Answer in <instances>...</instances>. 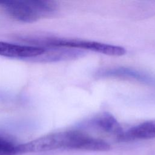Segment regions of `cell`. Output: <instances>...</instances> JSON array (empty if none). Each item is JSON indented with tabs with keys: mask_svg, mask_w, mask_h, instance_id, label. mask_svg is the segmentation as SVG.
Wrapping results in <instances>:
<instances>
[{
	"mask_svg": "<svg viewBox=\"0 0 155 155\" xmlns=\"http://www.w3.org/2000/svg\"><path fill=\"white\" fill-rule=\"evenodd\" d=\"M59 149L107 151L111 149V146L102 139L92 137L78 130L50 133L27 143L18 145L19 154Z\"/></svg>",
	"mask_w": 155,
	"mask_h": 155,
	"instance_id": "1",
	"label": "cell"
},
{
	"mask_svg": "<svg viewBox=\"0 0 155 155\" xmlns=\"http://www.w3.org/2000/svg\"><path fill=\"white\" fill-rule=\"evenodd\" d=\"M0 7L12 19L23 22H33L54 14L55 2L47 0L0 1Z\"/></svg>",
	"mask_w": 155,
	"mask_h": 155,
	"instance_id": "2",
	"label": "cell"
},
{
	"mask_svg": "<svg viewBox=\"0 0 155 155\" xmlns=\"http://www.w3.org/2000/svg\"><path fill=\"white\" fill-rule=\"evenodd\" d=\"M30 43H35L33 45L43 47H62L73 48L76 50H87L97 52L110 56H114L117 51L116 46L104 43L78 39L58 38L54 37H41V38H27L21 39Z\"/></svg>",
	"mask_w": 155,
	"mask_h": 155,
	"instance_id": "3",
	"label": "cell"
},
{
	"mask_svg": "<svg viewBox=\"0 0 155 155\" xmlns=\"http://www.w3.org/2000/svg\"><path fill=\"white\" fill-rule=\"evenodd\" d=\"M47 48L32 44H18L0 41V56L15 59H37Z\"/></svg>",
	"mask_w": 155,
	"mask_h": 155,
	"instance_id": "4",
	"label": "cell"
},
{
	"mask_svg": "<svg viewBox=\"0 0 155 155\" xmlns=\"http://www.w3.org/2000/svg\"><path fill=\"white\" fill-rule=\"evenodd\" d=\"M155 138V121H147L134 126L123 133L117 139L120 141Z\"/></svg>",
	"mask_w": 155,
	"mask_h": 155,
	"instance_id": "5",
	"label": "cell"
},
{
	"mask_svg": "<svg viewBox=\"0 0 155 155\" xmlns=\"http://www.w3.org/2000/svg\"><path fill=\"white\" fill-rule=\"evenodd\" d=\"M88 125L104 132L114 134L117 136V138L124 132L117 120L112 115L107 113L101 114L90 120L88 121Z\"/></svg>",
	"mask_w": 155,
	"mask_h": 155,
	"instance_id": "6",
	"label": "cell"
},
{
	"mask_svg": "<svg viewBox=\"0 0 155 155\" xmlns=\"http://www.w3.org/2000/svg\"><path fill=\"white\" fill-rule=\"evenodd\" d=\"M18 145H15L7 139L0 136V155H18Z\"/></svg>",
	"mask_w": 155,
	"mask_h": 155,
	"instance_id": "7",
	"label": "cell"
}]
</instances>
